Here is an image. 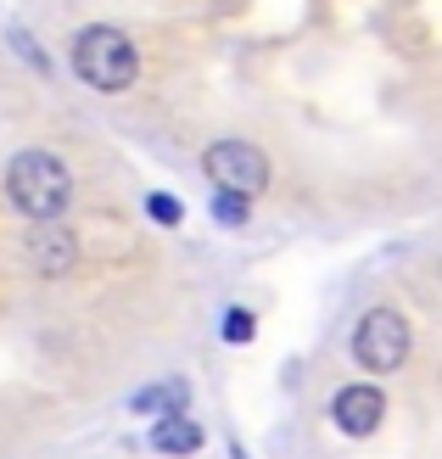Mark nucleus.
Wrapping results in <instances>:
<instances>
[{
    "label": "nucleus",
    "instance_id": "20e7f679",
    "mask_svg": "<svg viewBox=\"0 0 442 459\" xmlns=\"http://www.w3.org/2000/svg\"><path fill=\"white\" fill-rule=\"evenodd\" d=\"M353 353H359L364 370L392 376L409 359V319L398 308H369L359 319V331H353Z\"/></svg>",
    "mask_w": 442,
    "mask_h": 459
},
{
    "label": "nucleus",
    "instance_id": "423d86ee",
    "mask_svg": "<svg viewBox=\"0 0 442 459\" xmlns=\"http://www.w3.org/2000/svg\"><path fill=\"white\" fill-rule=\"evenodd\" d=\"M29 264L39 269V274H67L79 264V236H67V230H56V224H34V236H29Z\"/></svg>",
    "mask_w": 442,
    "mask_h": 459
},
{
    "label": "nucleus",
    "instance_id": "7ed1b4c3",
    "mask_svg": "<svg viewBox=\"0 0 442 459\" xmlns=\"http://www.w3.org/2000/svg\"><path fill=\"white\" fill-rule=\"evenodd\" d=\"M202 169L224 196H241V202L264 196V186H269V157L258 146H247V141H213L207 157H202Z\"/></svg>",
    "mask_w": 442,
    "mask_h": 459
},
{
    "label": "nucleus",
    "instance_id": "39448f33",
    "mask_svg": "<svg viewBox=\"0 0 442 459\" xmlns=\"http://www.w3.org/2000/svg\"><path fill=\"white\" fill-rule=\"evenodd\" d=\"M331 420H336V431H347V437H369V431L386 420L381 386H342L331 398Z\"/></svg>",
    "mask_w": 442,
    "mask_h": 459
},
{
    "label": "nucleus",
    "instance_id": "1a4fd4ad",
    "mask_svg": "<svg viewBox=\"0 0 442 459\" xmlns=\"http://www.w3.org/2000/svg\"><path fill=\"white\" fill-rule=\"evenodd\" d=\"M213 213H219L224 224H241V219H247V202H241V196H219V202H213Z\"/></svg>",
    "mask_w": 442,
    "mask_h": 459
},
{
    "label": "nucleus",
    "instance_id": "f03ea898",
    "mask_svg": "<svg viewBox=\"0 0 442 459\" xmlns=\"http://www.w3.org/2000/svg\"><path fill=\"white\" fill-rule=\"evenodd\" d=\"M74 67H79V79L96 84V90H129L134 74H141V51H134V39L124 29L96 22V29H84L74 39Z\"/></svg>",
    "mask_w": 442,
    "mask_h": 459
},
{
    "label": "nucleus",
    "instance_id": "0eeeda50",
    "mask_svg": "<svg viewBox=\"0 0 442 459\" xmlns=\"http://www.w3.org/2000/svg\"><path fill=\"white\" fill-rule=\"evenodd\" d=\"M152 448L157 454H196L202 448V426H191L185 415H162L152 426Z\"/></svg>",
    "mask_w": 442,
    "mask_h": 459
},
{
    "label": "nucleus",
    "instance_id": "f257e3e1",
    "mask_svg": "<svg viewBox=\"0 0 442 459\" xmlns=\"http://www.w3.org/2000/svg\"><path fill=\"white\" fill-rule=\"evenodd\" d=\"M6 196L22 219L51 224V219L67 213V202H74V174H67L51 152H17L12 169H6Z\"/></svg>",
    "mask_w": 442,
    "mask_h": 459
},
{
    "label": "nucleus",
    "instance_id": "6e6552de",
    "mask_svg": "<svg viewBox=\"0 0 442 459\" xmlns=\"http://www.w3.org/2000/svg\"><path fill=\"white\" fill-rule=\"evenodd\" d=\"M224 336H230V342H247V336H252V314H247V308H230Z\"/></svg>",
    "mask_w": 442,
    "mask_h": 459
},
{
    "label": "nucleus",
    "instance_id": "9d476101",
    "mask_svg": "<svg viewBox=\"0 0 442 459\" xmlns=\"http://www.w3.org/2000/svg\"><path fill=\"white\" fill-rule=\"evenodd\" d=\"M152 219L174 224V219H179V202H174V196H152Z\"/></svg>",
    "mask_w": 442,
    "mask_h": 459
}]
</instances>
